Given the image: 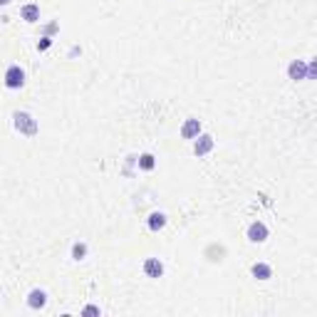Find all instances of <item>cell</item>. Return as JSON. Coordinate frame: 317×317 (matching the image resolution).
Listing matches in <instances>:
<instances>
[{
	"instance_id": "cell-1",
	"label": "cell",
	"mask_w": 317,
	"mask_h": 317,
	"mask_svg": "<svg viewBox=\"0 0 317 317\" xmlns=\"http://www.w3.org/2000/svg\"><path fill=\"white\" fill-rule=\"evenodd\" d=\"M13 127H15V131H20L22 136H35L38 134V119L33 117L30 112H13Z\"/></svg>"
},
{
	"instance_id": "cell-2",
	"label": "cell",
	"mask_w": 317,
	"mask_h": 317,
	"mask_svg": "<svg viewBox=\"0 0 317 317\" xmlns=\"http://www.w3.org/2000/svg\"><path fill=\"white\" fill-rule=\"evenodd\" d=\"M5 87L8 90H20L22 84H25V70L20 67V65H10L8 70H5Z\"/></svg>"
},
{
	"instance_id": "cell-3",
	"label": "cell",
	"mask_w": 317,
	"mask_h": 317,
	"mask_svg": "<svg viewBox=\"0 0 317 317\" xmlns=\"http://www.w3.org/2000/svg\"><path fill=\"white\" fill-rule=\"evenodd\" d=\"M268 238H270V230L263 221H253L248 225V241L250 243H265Z\"/></svg>"
},
{
	"instance_id": "cell-4",
	"label": "cell",
	"mask_w": 317,
	"mask_h": 317,
	"mask_svg": "<svg viewBox=\"0 0 317 317\" xmlns=\"http://www.w3.org/2000/svg\"><path fill=\"white\" fill-rule=\"evenodd\" d=\"M216 147V139L211 136V134H198L196 139H193V154L196 156H206V154H211Z\"/></svg>"
},
{
	"instance_id": "cell-5",
	"label": "cell",
	"mask_w": 317,
	"mask_h": 317,
	"mask_svg": "<svg viewBox=\"0 0 317 317\" xmlns=\"http://www.w3.org/2000/svg\"><path fill=\"white\" fill-rule=\"evenodd\" d=\"M287 77H290L293 82L307 79V62H305V60H293V62L287 65Z\"/></svg>"
},
{
	"instance_id": "cell-6",
	"label": "cell",
	"mask_w": 317,
	"mask_h": 317,
	"mask_svg": "<svg viewBox=\"0 0 317 317\" xmlns=\"http://www.w3.org/2000/svg\"><path fill=\"white\" fill-rule=\"evenodd\" d=\"M198 134H201V122H198L196 117H188L186 122H184V127H181V139L193 141Z\"/></svg>"
},
{
	"instance_id": "cell-7",
	"label": "cell",
	"mask_w": 317,
	"mask_h": 317,
	"mask_svg": "<svg viewBox=\"0 0 317 317\" xmlns=\"http://www.w3.org/2000/svg\"><path fill=\"white\" fill-rule=\"evenodd\" d=\"M47 305V293L42 290V287H33L30 293H27V307H33V310H42Z\"/></svg>"
},
{
	"instance_id": "cell-8",
	"label": "cell",
	"mask_w": 317,
	"mask_h": 317,
	"mask_svg": "<svg viewBox=\"0 0 317 317\" xmlns=\"http://www.w3.org/2000/svg\"><path fill=\"white\" fill-rule=\"evenodd\" d=\"M144 275L151 280H159L164 275V263L159 261V258H147L144 261Z\"/></svg>"
},
{
	"instance_id": "cell-9",
	"label": "cell",
	"mask_w": 317,
	"mask_h": 317,
	"mask_svg": "<svg viewBox=\"0 0 317 317\" xmlns=\"http://www.w3.org/2000/svg\"><path fill=\"white\" fill-rule=\"evenodd\" d=\"M168 223L166 213H161V211H154V213H149V218H147V225H149L151 233H159V230H164Z\"/></svg>"
},
{
	"instance_id": "cell-10",
	"label": "cell",
	"mask_w": 317,
	"mask_h": 317,
	"mask_svg": "<svg viewBox=\"0 0 317 317\" xmlns=\"http://www.w3.org/2000/svg\"><path fill=\"white\" fill-rule=\"evenodd\" d=\"M20 18L25 20V22H38L40 20V5L38 3H27V5H22V8H20Z\"/></svg>"
},
{
	"instance_id": "cell-11",
	"label": "cell",
	"mask_w": 317,
	"mask_h": 317,
	"mask_svg": "<svg viewBox=\"0 0 317 317\" xmlns=\"http://www.w3.org/2000/svg\"><path fill=\"white\" fill-rule=\"evenodd\" d=\"M250 273H253V278L255 280H270L273 278V268H270L268 263H253Z\"/></svg>"
},
{
	"instance_id": "cell-12",
	"label": "cell",
	"mask_w": 317,
	"mask_h": 317,
	"mask_svg": "<svg viewBox=\"0 0 317 317\" xmlns=\"http://www.w3.org/2000/svg\"><path fill=\"white\" fill-rule=\"evenodd\" d=\"M87 253H90V248H87V243L84 241H75L72 243V250H70V255H72V261H84L87 258Z\"/></svg>"
},
{
	"instance_id": "cell-13",
	"label": "cell",
	"mask_w": 317,
	"mask_h": 317,
	"mask_svg": "<svg viewBox=\"0 0 317 317\" xmlns=\"http://www.w3.org/2000/svg\"><path fill=\"white\" fill-rule=\"evenodd\" d=\"M136 164H139L141 171H154V168H156V156L149 154V151H147V154H139V156H136Z\"/></svg>"
},
{
	"instance_id": "cell-14",
	"label": "cell",
	"mask_w": 317,
	"mask_h": 317,
	"mask_svg": "<svg viewBox=\"0 0 317 317\" xmlns=\"http://www.w3.org/2000/svg\"><path fill=\"white\" fill-rule=\"evenodd\" d=\"M50 45H52V38H50V35H45V38L38 42V50H40V52H45V50H50Z\"/></svg>"
},
{
	"instance_id": "cell-15",
	"label": "cell",
	"mask_w": 317,
	"mask_h": 317,
	"mask_svg": "<svg viewBox=\"0 0 317 317\" xmlns=\"http://www.w3.org/2000/svg\"><path fill=\"white\" fill-rule=\"evenodd\" d=\"M82 315H102V310H99L97 305H87V307L82 310Z\"/></svg>"
},
{
	"instance_id": "cell-16",
	"label": "cell",
	"mask_w": 317,
	"mask_h": 317,
	"mask_svg": "<svg viewBox=\"0 0 317 317\" xmlns=\"http://www.w3.org/2000/svg\"><path fill=\"white\" fill-rule=\"evenodd\" d=\"M315 72H317V65H315V60H312V62H307V79H312Z\"/></svg>"
},
{
	"instance_id": "cell-17",
	"label": "cell",
	"mask_w": 317,
	"mask_h": 317,
	"mask_svg": "<svg viewBox=\"0 0 317 317\" xmlns=\"http://www.w3.org/2000/svg\"><path fill=\"white\" fill-rule=\"evenodd\" d=\"M77 55H82V50H79V47H72V50H70V57H77Z\"/></svg>"
},
{
	"instance_id": "cell-18",
	"label": "cell",
	"mask_w": 317,
	"mask_h": 317,
	"mask_svg": "<svg viewBox=\"0 0 317 317\" xmlns=\"http://www.w3.org/2000/svg\"><path fill=\"white\" fill-rule=\"evenodd\" d=\"M8 3H10V0H0V8H5V5H8Z\"/></svg>"
}]
</instances>
